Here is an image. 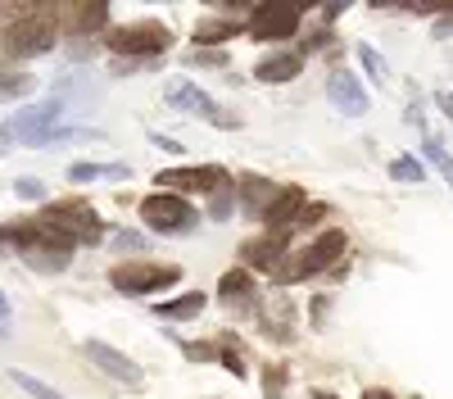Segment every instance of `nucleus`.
<instances>
[{
	"label": "nucleus",
	"mask_w": 453,
	"mask_h": 399,
	"mask_svg": "<svg viewBox=\"0 0 453 399\" xmlns=\"http://www.w3.org/2000/svg\"><path fill=\"white\" fill-rule=\"evenodd\" d=\"M55 42H59V10H50V5H23L5 23V42H0V50H5L10 59H32V55L55 50Z\"/></svg>",
	"instance_id": "nucleus-1"
},
{
	"label": "nucleus",
	"mask_w": 453,
	"mask_h": 399,
	"mask_svg": "<svg viewBox=\"0 0 453 399\" xmlns=\"http://www.w3.org/2000/svg\"><path fill=\"white\" fill-rule=\"evenodd\" d=\"M345 254H349V236L340 227H326L313 245H304L299 254H286L273 277L277 281H299V277H313V272H331V268H340Z\"/></svg>",
	"instance_id": "nucleus-2"
},
{
	"label": "nucleus",
	"mask_w": 453,
	"mask_h": 399,
	"mask_svg": "<svg viewBox=\"0 0 453 399\" xmlns=\"http://www.w3.org/2000/svg\"><path fill=\"white\" fill-rule=\"evenodd\" d=\"M36 223L50 227V232H59L68 245H96V241L104 236L100 213H96L87 200H59V204H50L42 218H36Z\"/></svg>",
	"instance_id": "nucleus-3"
},
{
	"label": "nucleus",
	"mask_w": 453,
	"mask_h": 399,
	"mask_svg": "<svg viewBox=\"0 0 453 399\" xmlns=\"http://www.w3.org/2000/svg\"><path fill=\"white\" fill-rule=\"evenodd\" d=\"M181 277L177 264H141V259H127V264H113L109 268V286L123 290V295H155V290L173 286Z\"/></svg>",
	"instance_id": "nucleus-4"
},
{
	"label": "nucleus",
	"mask_w": 453,
	"mask_h": 399,
	"mask_svg": "<svg viewBox=\"0 0 453 399\" xmlns=\"http://www.w3.org/2000/svg\"><path fill=\"white\" fill-rule=\"evenodd\" d=\"M104 46L113 55H164L173 46V32L155 19H141V23H123V27H109Z\"/></svg>",
	"instance_id": "nucleus-5"
},
{
	"label": "nucleus",
	"mask_w": 453,
	"mask_h": 399,
	"mask_svg": "<svg viewBox=\"0 0 453 399\" xmlns=\"http://www.w3.org/2000/svg\"><path fill=\"white\" fill-rule=\"evenodd\" d=\"M141 223L155 232V236H181V232H191L200 218H196V209L186 204V200L155 191V196H145V200H141Z\"/></svg>",
	"instance_id": "nucleus-6"
},
{
	"label": "nucleus",
	"mask_w": 453,
	"mask_h": 399,
	"mask_svg": "<svg viewBox=\"0 0 453 399\" xmlns=\"http://www.w3.org/2000/svg\"><path fill=\"white\" fill-rule=\"evenodd\" d=\"M155 187L164 191V196H218V191H226L232 187V177H226V168H218V164H200V168H168V173H159L155 177Z\"/></svg>",
	"instance_id": "nucleus-7"
},
{
	"label": "nucleus",
	"mask_w": 453,
	"mask_h": 399,
	"mask_svg": "<svg viewBox=\"0 0 453 399\" xmlns=\"http://www.w3.org/2000/svg\"><path fill=\"white\" fill-rule=\"evenodd\" d=\"M299 23H304V10L299 5H254L245 32L254 42H286V36L299 32Z\"/></svg>",
	"instance_id": "nucleus-8"
},
{
	"label": "nucleus",
	"mask_w": 453,
	"mask_h": 399,
	"mask_svg": "<svg viewBox=\"0 0 453 399\" xmlns=\"http://www.w3.org/2000/svg\"><path fill=\"white\" fill-rule=\"evenodd\" d=\"M304 209H309V196L299 187H277V196L268 200V209L258 213V223L268 236H290L299 223H304Z\"/></svg>",
	"instance_id": "nucleus-9"
},
{
	"label": "nucleus",
	"mask_w": 453,
	"mask_h": 399,
	"mask_svg": "<svg viewBox=\"0 0 453 399\" xmlns=\"http://www.w3.org/2000/svg\"><path fill=\"white\" fill-rule=\"evenodd\" d=\"M59 119H64V100H59V96H50V100H42V104L23 109V114L5 127V141H10V136H19L23 145H42V141L59 127Z\"/></svg>",
	"instance_id": "nucleus-10"
},
{
	"label": "nucleus",
	"mask_w": 453,
	"mask_h": 399,
	"mask_svg": "<svg viewBox=\"0 0 453 399\" xmlns=\"http://www.w3.org/2000/svg\"><path fill=\"white\" fill-rule=\"evenodd\" d=\"M87 358L96 363V368H100L104 377L123 381V386H132V390H141V386H145V372L136 368V358H127L123 349H113V345H104V341H87Z\"/></svg>",
	"instance_id": "nucleus-11"
},
{
	"label": "nucleus",
	"mask_w": 453,
	"mask_h": 399,
	"mask_svg": "<svg viewBox=\"0 0 453 399\" xmlns=\"http://www.w3.org/2000/svg\"><path fill=\"white\" fill-rule=\"evenodd\" d=\"M168 104H173V109H186V114H196V119H209V123H218V127H236V119H226L222 109L213 104V96H204V91L191 87V82L168 87Z\"/></svg>",
	"instance_id": "nucleus-12"
},
{
	"label": "nucleus",
	"mask_w": 453,
	"mask_h": 399,
	"mask_svg": "<svg viewBox=\"0 0 453 399\" xmlns=\"http://www.w3.org/2000/svg\"><path fill=\"white\" fill-rule=\"evenodd\" d=\"M326 96H331V104H340V109H345L349 119H358V114H367V109H372V100H367L363 82L354 78L349 68L331 73V78H326Z\"/></svg>",
	"instance_id": "nucleus-13"
},
{
	"label": "nucleus",
	"mask_w": 453,
	"mask_h": 399,
	"mask_svg": "<svg viewBox=\"0 0 453 399\" xmlns=\"http://www.w3.org/2000/svg\"><path fill=\"white\" fill-rule=\"evenodd\" d=\"M241 259H245V272H277V264L286 259V236H254V241H245L241 245Z\"/></svg>",
	"instance_id": "nucleus-14"
},
{
	"label": "nucleus",
	"mask_w": 453,
	"mask_h": 399,
	"mask_svg": "<svg viewBox=\"0 0 453 399\" xmlns=\"http://www.w3.org/2000/svg\"><path fill=\"white\" fill-rule=\"evenodd\" d=\"M59 14L68 19V32H73V36L100 32V27L109 23V5H104V0H91V5H68V10H59Z\"/></svg>",
	"instance_id": "nucleus-15"
},
{
	"label": "nucleus",
	"mask_w": 453,
	"mask_h": 399,
	"mask_svg": "<svg viewBox=\"0 0 453 399\" xmlns=\"http://www.w3.org/2000/svg\"><path fill=\"white\" fill-rule=\"evenodd\" d=\"M299 68H304V55L281 50V55L263 59V64L254 68V78H258V82H290V78H299Z\"/></svg>",
	"instance_id": "nucleus-16"
},
{
	"label": "nucleus",
	"mask_w": 453,
	"mask_h": 399,
	"mask_svg": "<svg viewBox=\"0 0 453 399\" xmlns=\"http://www.w3.org/2000/svg\"><path fill=\"white\" fill-rule=\"evenodd\" d=\"M218 295H222V304H232V309H250V304H254V281H250V272H245V268L222 272Z\"/></svg>",
	"instance_id": "nucleus-17"
},
{
	"label": "nucleus",
	"mask_w": 453,
	"mask_h": 399,
	"mask_svg": "<svg viewBox=\"0 0 453 399\" xmlns=\"http://www.w3.org/2000/svg\"><path fill=\"white\" fill-rule=\"evenodd\" d=\"M273 196H277V187H273L268 177H245V181H241V209H245L250 218H258L263 209H268Z\"/></svg>",
	"instance_id": "nucleus-18"
},
{
	"label": "nucleus",
	"mask_w": 453,
	"mask_h": 399,
	"mask_svg": "<svg viewBox=\"0 0 453 399\" xmlns=\"http://www.w3.org/2000/svg\"><path fill=\"white\" fill-rule=\"evenodd\" d=\"M204 304H209V295H204V290H186V295H177V300H164V304H155V313H159V318H168V322H181V318H196Z\"/></svg>",
	"instance_id": "nucleus-19"
},
{
	"label": "nucleus",
	"mask_w": 453,
	"mask_h": 399,
	"mask_svg": "<svg viewBox=\"0 0 453 399\" xmlns=\"http://www.w3.org/2000/svg\"><path fill=\"white\" fill-rule=\"evenodd\" d=\"M236 32H241V23H232V19H204V23H196V42L218 46V42H232Z\"/></svg>",
	"instance_id": "nucleus-20"
},
{
	"label": "nucleus",
	"mask_w": 453,
	"mask_h": 399,
	"mask_svg": "<svg viewBox=\"0 0 453 399\" xmlns=\"http://www.w3.org/2000/svg\"><path fill=\"white\" fill-rule=\"evenodd\" d=\"M96 177H127L123 164H73L68 181H96Z\"/></svg>",
	"instance_id": "nucleus-21"
},
{
	"label": "nucleus",
	"mask_w": 453,
	"mask_h": 399,
	"mask_svg": "<svg viewBox=\"0 0 453 399\" xmlns=\"http://www.w3.org/2000/svg\"><path fill=\"white\" fill-rule=\"evenodd\" d=\"M390 177L395 181H408V187H422V181H426V164L422 159H395L390 164Z\"/></svg>",
	"instance_id": "nucleus-22"
},
{
	"label": "nucleus",
	"mask_w": 453,
	"mask_h": 399,
	"mask_svg": "<svg viewBox=\"0 0 453 399\" xmlns=\"http://www.w3.org/2000/svg\"><path fill=\"white\" fill-rule=\"evenodd\" d=\"M10 381H14L19 390H27L32 399H68V395H59L55 386H46V381H36V377H27V372H19V368L10 372Z\"/></svg>",
	"instance_id": "nucleus-23"
},
{
	"label": "nucleus",
	"mask_w": 453,
	"mask_h": 399,
	"mask_svg": "<svg viewBox=\"0 0 453 399\" xmlns=\"http://www.w3.org/2000/svg\"><path fill=\"white\" fill-rule=\"evenodd\" d=\"M27 91H32L27 73H0V100H14V96H27Z\"/></svg>",
	"instance_id": "nucleus-24"
},
{
	"label": "nucleus",
	"mask_w": 453,
	"mask_h": 399,
	"mask_svg": "<svg viewBox=\"0 0 453 399\" xmlns=\"http://www.w3.org/2000/svg\"><path fill=\"white\" fill-rule=\"evenodd\" d=\"M358 59H363V68H367V78H372V82H386V59L376 55L372 46H358Z\"/></svg>",
	"instance_id": "nucleus-25"
},
{
	"label": "nucleus",
	"mask_w": 453,
	"mask_h": 399,
	"mask_svg": "<svg viewBox=\"0 0 453 399\" xmlns=\"http://www.w3.org/2000/svg\"><path fill=\"white\" fill-rule=\"evenodd\" d=\"M426 159H431V164H435V168L444 173V181L453 187V159H449V155L440 150V141H426Z\"/></svg>",
	"instance_id": "nucleus-26"
},
{
	"label": "nucleus",
	"mask_w": 453,
	"mask_h": 399,
	"mask_svg": "<svg viewBox=\"0 0 453 399\" xmlns=\"http://www.w3.org/2000/svg\"><path fill=\"white\" fill-rule=\"evenodd\" d=\"M286 368H268V377H263V390H268V399H286Z\"/></svg>",
	"instance_id": "nucleus-27"
},
{
	"label": "nucleus",
	"mask_w": 453,
	"mask_h": 399,
	"mask_svg": "<svg viewBox=\"0 0 453 399\" xmlns=\"http://www.w3.org/2000/svg\"><path fill=\"white\" fill-rule=\"evenodd\" d=\"M23 200H46V187H42V181H36V177H19V187H14Z\"/></svg>",
	"instance_id": "nucleus-28"
},
{
	"label": "nucleus",
	"mask_w": 453,
	"mask_h": 399,
	"mask_svg": "<svg viewBox=\"0 0 453 399\" xmlns=\"http://www.w3.org/2000/svg\"><path fill=\"white\" fill-rule=\"evenodd\" d=\"M222 368H226V372H236V377H245V363H241V354H222Z\"/></svg>",
	"instance_id": "nucleus-29"
},
{
	"label": "nucleus",
	"mask_w": 453,
	"mask_h": 399,
	"mask_svg": "<svg viewBox=\"0 0 453 399\" xmlns=\"http://www.w3.org/2000/svg\"><path fill=\"white\" fill-rule=\"evenodd\" d=\"M150 141H155V145H159V150H181V145H177L173 136H164V132H155V136H150Z\"/></svg>",
	"instance_id": "nucleus-30"
},
{
	"label": "nucleus",
	"mask_w": 453,
	"mask_h": 399,
	"mask_svg": "<svg viewBox=\"0 0 453 399\" xmlns=\"http://www.w3.org/2000/svg\"><path fill=\"white\" fill-rule=\"evenodd\" d=\"M435 32H453V10H449V14H444V19L435 23Z\"/></svg>",
	"instance_id": "nucleus-31"
},
{
	"label": "nucleus",
	"mask_w": 453,
	"mask_h": 399,
	"mask_svg": "<svg viewBox=\"0 0 453 399\" xmlns=\"http://www.w3.org/2000/svg\"><path fill=\"white\" fill-rule=\"evenodd\" d=\"M363 399H395V395H390V390H367Z\"/></svg>",
	"instance_id": "nucleus-32"
},
{
	"label": "nucleus",
	"mask_w": 453,
	"mask_h": 399,
	"mask_svg": "<svg viewBox=\"0 0 453 399\" xmlns=\"http://www.w3.org/2000/svg\"><path fill=\"white\" fill-rule=\"evenodd\" d=\"M0 322H10V300L0 295Z\"/></svg>",
	"instance_id": "nucleus-33"
},
{
	"label": "nucleus",
	"mask_w": 453,
	"mask_h": 399,
	"mask_svg": "<svg viewBox=\"0 0 453 399\" xmlns=\"http://www.w3.org/2000/svg\"><path fill=\"white\" fill-rule=\"evenodd\" d=\"M318 399H331V395H322V390H318Z\"/></svg>",
	"instance_id": "nucleus-34"
},
{
	"label": "nucleus",
	"mask_w": 453,
	"mask_h": 399,
	"mask_svg": "<svg viewBox=\"0 0 453 399\" xmlns=\"http://www.w3.org/2000/svg\"><path fill=\"white\" fill-rule=\"evenodd\" d=\"M0 336H5V322H0Z\"/></svg>",
	"instance_id": "nucleus-35"
},
{
	"label": "nucleus",
	"mask_w": 453,
	"mask_h": 399,
	"mask_svg": "<svg viewBox=\"0 0 453 399\" xmlns=\"http://www.w3.org/2000/svg\"><path fill=\"white\" fill-rule=\"evenodd\" d=\"M418 399H422V395H418Z\"/></svg>",
	"instance_id": "nucleus-36"
}]
</instances>
